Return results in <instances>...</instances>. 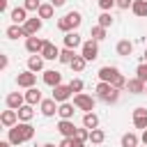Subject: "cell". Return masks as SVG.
Wrapping results in <instances>:
<instances>
[{"instance_id":"cell-27","label":"cell","mask_w":147,"mask_h":147,"mask_svg":"<svg viewBox=\"0 0 147 147\" xmlns=\"http://www.w3.org/2000/svg\"><path fill=\"white\" fill-rule=\"evenodd\" d=\"M131 11H133L136 16H140V18H145V16H147V0H133Z\"/></svg>"},{"instance_id":"cell-26","label":"cell","mask_w":147,"mask_h":147,"mask_svg":"<svg viewBox=\"0 0 147 147\" xmlns=\"http://www.w3.org/2000/svg\"><path fill=\"white\" fill-rule=\"evenodd\" d=\"M16 113H18V119H21V122H30V119L34 117V110H32V106H30V103H23Z\"/></svg>"},{"instance_id":"cell-22","label":"cell","mask_w":147,"mask_h":147,"mask_svg":"<svg viewBox=\"0 0 147 147\" xmlns=\"http://www.w3.org/2000/svg\"><path fill=\"white\" fill-rule=\"evenodd\" d=\"M74 103H69V101H64V103H60L57 106V115H60V119H71L74 117Z\"/></svg>"},{"instance_id":"cell-4","label":"cell","mask_w":147,"mask_h":147,"mask_svg":"<svg viewBox=\"0 0 147 147\" xmlns=\"http://www.w3.org/2000/svg\"><path fill=\"white\" fill-rule=\"evenodd\" d=\"M94 103H96V99H94V96H90V94H83V92L74 94V106H76L78 110L92 113V110H94Z\"/></svg>"},{"instance_id":"cell-30","label":"cell","mask_w":147,"mask_h":147,"mask_svg":"<svg viewBox=\"0 0 147 147\" xmlns=\"http://www.w3.org/2000/svg\"><path fill=\"white\" fill-rule=\"evenodd\" d=\"M138 142H140V138L136 133H124L122 136V147H138Z\"/></svg>"},{"instance_id":"cell-46","label":"cell","mask_w":147,"mask_h":147,"mask_svg":"<svg viewBox=\"0 0 147 147\" xmlns=\"http://www.w3.org/2000/svg\"><path fill=\"white\" fill-rule=\"evenodd\" d=\"M64 2H67V0H51L53 7H64Z\"/></svg>"},{"instance_id":"cell-43","label":"cell","mask_w":147,"mask_h":147,"mask_svg":"<svg viewBox=\"0 0 147 147\" xmlns=\"http://www.w3.org/2000/svg\"><path fill=\"white\" fill-rule=\"evenodd\" d=\"M60 147H76V142H74V138H64L60 142Z\"/></svg>"},{"instance_id":"cell-9","label":"cell","mask_w":147,"mask_h":147,"mask_svg":"<svg viewBox=\"0 0 147 147\" xmlns=\"http://www.w3.org/2000/svg\"><path fill=\"white\" fill-rule=\"evenodd\" d=\"M5 103H7V108L18 110V108L25 103V94H21V92H9V94H7V99H5Z\"/></svg>"},{"instance_id":"cell-44","label":"cell","mask_w":147,"mask_h":147,"mask_svg":"<svg viewBox=\"0 0 147 147\" xmlns=\"http://www.w3.org/2000/svg\"><path fill=\"white\" fill-rule=\"evenodd\" d=\"M7 64H9V60H7V55H2L0 57V69H7Z\"/></svg>"},{"instance_id":"cell-20","label":"cell","mask_w":147,"mask_h":147,"mask_svg":"<svg viewBox=\"0 0 147 147\" xmlns=\"http://www.w3.org/2000/svg\"><path fill=\"white\" fill-rule=\"evenodd\" d=\"M44 99H41V92H39V87H28V92H25V103H30V106H37V103H41Z\"/></svg>"},{"instance_id":"cell-49","label":"cell","mask_w":147,"mask_h":147,"mask_svg":"<svg viewBox=\"0 0 147 147\" xmlns=\"http://www.w3.org/2000/svg\"><path fill=\"white\" fill-rule=\"evenodd\" d=\"M142 60H145V62H147V48H145V53H142Z\"/></svg>"},{"instance_id":"cell-36","label":"cell","mask_w":147,"mask_h":147,"mask_svg":"<svg viewBox=\"0 0 147 147\" xmlns=\"http://www.w3.org/2000/svg\"><path fill=\"white\" fill-rule=\"evenodd\" d=\"M99 25H101V28H110V25H113V16H110L108 11H103V14L99 16Z\"/></svg>"},{"instance_id":"cell-52","label":"cell","mask_w":147,"mask_h":147,"mask_svg":"<svg viewBox=\"0 0 147 147\" xmlns=\"http://www.w3.org/2000/svg\"><path fill=\"white\" fill-rule=\"evenodd\" d=\"M80 147H85V145H80Z\"/></svg>"},{"instance_id":"cell-7","label":"cell","mask_w":147,"mask_h":147,"mask_svg":"<svg viewBox=\"0 0 147 147\" xmlns=\"http://www.w3.org/2000/svg\"><path fill=\"white\" fill-rule=\"evenodd\" d=\"M117 76H119V69H117V67H110V64H106V67H101V69H99V80L113 83Z\"/></svg>"},{"instance_id":"cell-34","label":"cell","mask_w":147,"mask_h":147,"mask_svg":"<svg viewBox=\"0 0 147 147\" xmlns=\"http://www.w3.org/2000/svg\"><path fill=\"white\" fill-rule=\"evenodd\" d=\"M90 140H92L94 145H101V142L106 140V133H103L101 129H92V131H90Z\"/></svg>"},{"instance_id":"cell-1","label":"cell","mask_w":147,"mask_h":147,"mask_svg":"<svg viewBox=\"0 0 147 147\" xmlns=\"http://www.w3.org/2000/svg\"><path fill=\"white\" fill-rule=\"evenodd\" d=\"M32 136H34V126L30 124V122H18V124H14L11 129H9V142L11 145H21V142H28V140H32Z\"/></svg>"},{"instance_id":"cell-2","label":"cell","mask_w":147,"mask_h":147,"mask_svg":"<svg viewBox=\"0 0 147 147\" xmlns=\"http://www.w3.org/2000/svg\"><path fill=\"white\" fill-rule=\"evenodd\" d=\"M96 96H99L103 103H117V101H119V90L113 87V85L106 83V80H99V85H96Z\"/></svg>"},{"instance_id":"cell-11","label":"cell","mask_w":147,"mask_h":147,"mask_svg":"<svg viewBox=\"0 0 147 147\" xmlns=\"http://www.w3.org/2000/svg\"><path fill=\"white\" fill-rule=\"evenodd\" d=\"M44 83L51 85V87H57V85H62V74L55 71V69H46L44 71Z\"/></svg>"},{"instance_id":"cell-40","label":"cell","mask_w":147,"mask_h":147,"mask_svg":"<svg viewBox=\"0 0 147 147\" xmlns=\"http://www.w3.org/2000/svg\"><path fill=\"white\" fill-rule=\"evenodd\" d=\"M69 87H71V92H76V94H78V92L83 90V80H80V78H71Z\"/></svg>"},{"instance_id":"cell-41","label":"cell","mask_w":147,"mask_h":147,"mask_svg":"<svg viewBox=\"0 0 147 147\" xmlns=\"http://www.w3.org/2000/svg\"><path fill=\"white\" fill-rule=\"evenodd\" d=\"M115 2H117V0H99V7H101L103 11H108L110 7H115Z\"/></svg>"},{"instance_id":"cell-51","label":"cell","mask_w":147,"mask_h":147,"mask_svg":"<svg viewBox=\"0 0 147 147\" xmlns=\"http://www.w3.org/2000/svg\"><path fill=\"white\" fill-rule=\"evenodd\" d=\"M145 92H147V85H145Z\"/></svg>"},{"instance_id":"cell-50","label":"cell","mask_w":147,"mask_h":147,"mask_svg":"<svg viewBox=\"0 0 147 147\" xmlns=\"http://www.w3.org/2000/svg\"><path fill=\"white\" fill-rule=\"evenodd\" d=\"M41 147H55V145H51V142H46V145H41Z\"/></svg>"},{"instance_id":"cell-24","label":"cell","mask_w":147,"mask_h":147,"mask_svg":"<svg viewBox=\"0 0 147 147\" xmlns=\"http://www.w3.org/2000/svg\"><path fill=\"white\" fill-rule=\"evenodd\" d=\"M7 37H9V39H18V37H28V32H25V28H23V25L14 23V25H9V28H7Z\"/></svg>"},{"instance_id":"cell-35","label":"cell","mask_w":147,"mask_h":147,"mask_svg":"<svg viewBox=\"0 0 147 147\" xmlns=\"http://www.w3.org/2000/svg\"><path fill=\"white\" fill-rule=\"evenodd\" d=\"M74 138H76L78 142H85V140H90V129H87V126H83V129H78Z\"/></svg>"},{"instance_id":"cell-8","label":"cell","mask_w":147,"mask_h":147,"mask_svg":"<svg viewBox=\"0 0 147 147\" xmlns=\"http://www.w3.org/2000/svg\"><path fill=\"white\" fill-rule=\"evenodd\" d=\"M74 92H71V87L69 85H57V87H53V99L57 101V103H64V101H69V96H71Z\"/></svg>"},{"instance_id":"cell-3","label":"cell","mask_w":147,"mask_h":147,"mask_svg":"<svg viewBox=\"0 0 147 147\" xmlns=\"http://www.w3.org/2000/svg\"><path fill=\"white\" fill-rule=\"evenodd\" d=\"M80 23H83L80 11H67L62 18H57V28H60L62 32H71V30H76Z\"/></svg>"},{"instance_id":"cell-28","label":"cell","mask_w":147,"mask_h":147,"mask_svg":"<svg viewBox=\"0 0 147 147\" xmlns=\"http://www.w3.org/2000/svg\"><path fill=\"white\" fill-rule=\"evenodd\" d=\"M83 126H87L90 131H92V129H99V117H96V113H85V115H83Z\"/></svg>"},{"instance_id":"cell-38","label":"cell","mask_w":147,"mask_h":147,"mask_svg":"<svg viewBox=\"0 0 147 147\" xmlns=\"http://www.w3.org/2000/svg\"><path fill=\"white\" fill-rule=\"evenodd\" d=\"M23 7H25L28 11H39L41 2H39V0H25V2H23Z\"/></svg>"},{"instance_id":"cell-18","label":"cell","mask_w":147,"mask_h":147,"mask_svg":"<svg viewBox=\"0 0 147 147\" xmlns=\"http://www.w3.org/2000/svg\"><path fill=\"white\" fill-rule=\"evenodd\" d=\"M39 55H41L44 60H57V57H60V51H57V46H55V44H51V41H46Z\"/></svg>"},{"instance_id":"cell-19","label":"cell","mask_w":147,"mask_h":147,"mask_svg":"<svg viewBox=\"0 0 147 147\" xmlns=\"http://www.w3.org/2000/svg\"><path fill=\"white\" fill-rule=\"evenodd\" d=\"M145 85H147V83H142L138 76L131 78V80H126V90H129L131 94H142V92H145Z\"/></svg>"},{"instance_id":"cell-25","label":"cell","mask_w":147,"mask_h":147,"mask_svg":"<svg viewBox=\"0 0 147 147\" xmlns=\"http://www.w3.org/2000/svg\"><path fill=\"white\" fill-rule=\"evenodd\" d=\"M133 53V44L129 41V39H122V41H117V55H122V57H129Z\"/></svg>"},{"instance_id":"cell-17","label":"cell","mask_w":147,"mask_h":147,"mask_svg":"<svg viewBox=\"0 0 147 147\" xmlns=\"http://www.w3.org/2000/svg\"><path fill=\"white\" fill-rule=\"evenodd\" d=\"M78 46H83V41H80V34H78L76 30H71V32H64V48H78Z\"/></svg>"},{"instance_id":"cell-47","label":"cell","mask_w":147,"mask_h":147,"mask_svg":"<svg viewBox=\"0 0 147 147\" xmlns=\"http://www.w3.org/2000/svg\"><path fill=\"white\" fill-rule=\"evenodd\" d=\"M140 140H142V142H145V145H147V129H145V131H142V136H140Z\"/></svg>"},{"instance_id":"cell-21","label":"cell","mask_w":147,"mask_h":147,"mask_svg":"<svg viewBox=\"0 0 147 147\" xmlns=\"http://www.w3.org/2000/svg\"><path fill=\"white\" fill-rule=\"evenodd\" d=\"M28 69H30V71H34V74H37V71H41V69H44V57H41L39 53H32V55H30V60H28Z\"/></svg>"},{"instance_id":"cell-33","label":"cell","mask_w":147,"mask_h":147,"mask_svg":"<svg viewBox=\"0 0 147 147\" xmlns=\"http://www.w3.org/2000/svg\"><path fill=\"white\" fill-rule=\"evenodd\" d=\"M85 64H87V60H85L83 55H76V57L71 60V64H69V67H71L74 71H78V74H80V71L85 69Z\"/></svg>"},{"instance_id":"cell-37","label":"cell","mask_w":147,"mask_h":147,"mask_svg":"<svg viewBox=\"0 0 147 147\" xmlns=\"http://www.w3.org/2000/svg\"><path fill=\"white\" fill-rule=\"evenodd\" d=\"M136 76L142 80V83H147V62H142V64H138V69H136Z\"/></svg>"},{"instance_id":"cell-23","label":"cell","mask_w":147,"mask_h":147,"mask_svg":"<svg viewBox=\"0 0 147 147\" xmlns=\"http://www.w3.org/2000/svg\"><path fill=\"white\" fill-rule=\"evenodd\" d=\"M11 21L18 23V25H23V23L28 21V9H25V7H16V9H11Z\"/></svg>"},{"instance_id":"cell-14","label":"cell","mask_w":147,"mask_h":147,"mask_svg":"<svg viewBox=\"0 0 147 147\" xmlns=\"http://www.w3.org/2000/svg\"><path fill=\"white\" fill-rule=\"evenodd\" d=\"M44 39H39L37 34H32V37H25V48L30 51V53H41V48H44Z\"/></svg>"},{"instance_id":"cell-5","label":"cell","mask_w":147,"mask_h":147,"mask_svg":"<svg viewBox=\"0 0 147 147\" xmlns=\"http://www.w3.org/2000/svg\"><path fill=\"white\" fill-rule=\"evenodd\" d=\"M87 62H92V60H96L99 57V41L96 39H87V41H83V53H80Z\"/></svg>"},{"instance_id":"cell-45","label":"cell","mask_w":147,"mask_h":147,"mask_svg":"<svg viewBox=\"0 0 147 147\" xmlns=\"http://www.w3.org/2000/svg\"><path fill=\"white\" fill-rule=\"evenodd\" d=\"M9 9V0H0V11H7Z\"/></svg>"},{"instance_id":"cell-13","label":"cell","mask_w":147,"mask_h":147,"mask_svg":"<svg viewBox=\"0 0 147 147\" xmlns=\"http://www.w3.org/2000/svg\"><path fill=\"white\" fill-rule=\"evenodd\" d=\"M133 124H136V129H147V108H136L133 110Z\"/></svg>"},{"instance_id":"cell-16","label":"cell","mask_w":147,"mask_h":147,"mask_svg":"<svg viewBox=\"0 0 147 147\" xmlns=\"http://www.w3.org/2000/svg\"><path fill=\"white\" fill-rule=\"evenodd\" d=\"M41 21H44V18H39V16H34V18H28V21L23 23V28H25V32H28V37H32V34H37V32L41 30Z\"/></svg>"},{"instance_id":"cell-32","label":"cell","mask_w":147,"mask_h":147,"mask_svg":"<svg viewBox=\"0 0 147 147\" xmlns=\"http://www.w3.org/2000/svg\"><path fill=\"white\" fill-rule=\"evenodd\" d=\"M90 37H92V39H96V41H103V39H106V28H101V25L90 28Z\"/></svg>"},{"instance_id":"cell-42","label":"cell","mask_w":147,"mask_h":147,"mask_svg":"<svg viewBox=\"0 0 147 147\" xmlns=\"http://www.w3.org/2000/svg\"><path fill=\"white\" fill-rule=\"evenodd\" d=\"M131 5H133V0H117L115 2V7H119V9H129Z\"/></svg>"},{"instance_id":"cell-10","label":"cell","mask_w":147,"mask_h":147,"mask_svg":"<svg viewBox=\"0 0 147 147\" xmlns=\"http://www.w3.org/2000/svg\"><path fill=\"white\" fill-rule=\"evenodd\" d=\"M57 131H60L64 138H74L78 129H76V124H74L71 119H60V122H57Z\"/></svg>"},{"instance_id":"cell-39","label":"cell","mask_w":147,"mask_h":147,"mask_svg":"<svg viewBox=\"0 0 147 147\" xmlns=\"http://www.w3.org/2000/svg\"><path fill=\"white\" fill-rule=\"evenodd\" d=\"M110 85H113V87H117V90H124V87H126V78H124V76L119 74V76H117V78H115V80H113Z\"/></svg>"},{"instance_id":"cell-15","label":"cell","mask_w":147,"mask_h":147,"mask_svg":"<svg viewBox=\"0 0 147 147\" xmlns=\"http://www.w3.org/2000/svg\"><path fill=\"white\" fill-rule=\"evenodd\" d=\"M0 122H2V126L11 129L14 124H18V113H16L14 108H9V110H5V113L0 115Z\"/></svg>"},{"instance_id":"cell-29","label":"cell","mask_w":147,"mask_h":147,"mask_svg":"<svg viewBox=\"0 0 147 147\" xmlns=\"http://www.w3.org/2000/svg\"><path fill=\"white\" fill-rule=\"evenodd\" d=\"M53 11H55V7L51 5V2H41V7H39V11H37V16L39 18H53Z\"/></svg>"},{"instance_id":"cell-48","label":"cell","mask_w":147,"mask_h":147,"mask_svg":"<svg viewBox=\"0 0 147 147\" xmlns=\"http://www.w3.org/2000/svg\"><path fill=\"white\" fill-rule=\"evenodd\" d=\"M0 147H11V142H9V140H2V142H0Z\"/></svg>"},{"instance_id":"cell-12","label":"cell","mask_w":147,"mask_h":147,"mask_svg":"<svg viewBox=\"0 0 147 147\" xmlns=\"http://www.w3.org/2000/svg\"><path fill=\"white\" fill-rule=\"evenodd\" d=\"M39 108H41V115L44 117H53L55 113H57V101L51 96V99H44L41 103H39Z\"/></svg>"},{"instance_id":"cell-6","label":"cell","mask_w":147,"mask_h":147,"mask_svg":"<svg viewBox=\"0 0 147 147\" xmlns=\"http://www.w3.org/2000/svg\"><path fill=\"white\" fill-rule=\"evenodd\" d=\"M16 83H18V87H25V90H28V87H34V83H37V74L28 69V71H23V74L16 76Z\"/></svg>"},{"instance_id":"cell-31","label":"cell","mask_w":147,"mask_h":147,"mask_svg":"<svg viewBox=\"0 0 147 147\" xmlns=\"http://www.w3.org/2000/svg\"><path fill=\"white\" fill-rule=\"evenodd\" d=\"M74 57H76L74 48H62V51H60V57H57V60H60L62 64H71V60H74Z\"/></svg>"}]
</instances>
